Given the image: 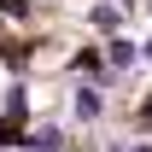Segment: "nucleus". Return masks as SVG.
Returning a JSON list of instances; mask_svg holds the SVG:
<instances>
[{
    "label": "nucleus",
    "instance_id": "1",
    "mask_svg": "<svg viewBox=\"0 0 152 152\" xmlns=\"http://www.w3.org/2000/svg\"><path fill=\"white\" fill-rule=\"evenodd\" d=\"M29 146H35V152H58V129H35Z\"/></svg>",
    "mask_w": 152,
    "mask_h": 152
},
{
    "label": "nucleus",
    "instance_id": "2",
    "mask_svg": "<svg viewBox=\"0 0 152 152\" xmlns=\"http://www.w3.org/2000/svg\"><path fill=\"white\" fill-rule=\"evenodd\" d=\"M117 18H123V12H117L111 0H105V6H94V23H99V29H117Z\"/></svg>",
    "mask_w": 152,
    "mask_h": 152
},
{
    "label": "nucleus",
    "instance_id": "3",
    "mask_svg": "<svg viewBox=\"0 0 152 152\" xmlns=\"http://www.w3.org/2000/svg\"><path fill=\"white\" fill-rule=\"evenodd\" d=\"M76 111H82V117H99V94H94V88L76 94Z\"/></svg>",
    "mask_w": 152,
    "mask_h": 152
},
{
    "label": "nucleus",
    "instance_id": "4",
    "mask_svg": "<svg viewBox=\"0 0 152 152\" xmlns=\"http://www.w3.org/2000/svg\"><path fill=\"white\" fill-rule=\"evenodd\" d=\"M134 152H152V146H134Z\"/></svg>",
    "mask_w": 152,
    "mask_h": 152
},
{
    "label": "nucleus",
    "instance_id": "5",
    "mask_svg": "<svg viewBox=\"0 0 152 152\" xmlns=\"http://www.w3.org/2000/svg\"><path fill=\"white\" fill-rule=\"evenodd\" d=\"M146 117H152V105H146Z\"/></svg>",
    "mask_w": 152,
    "mask_h": 152
}]
</instances>
